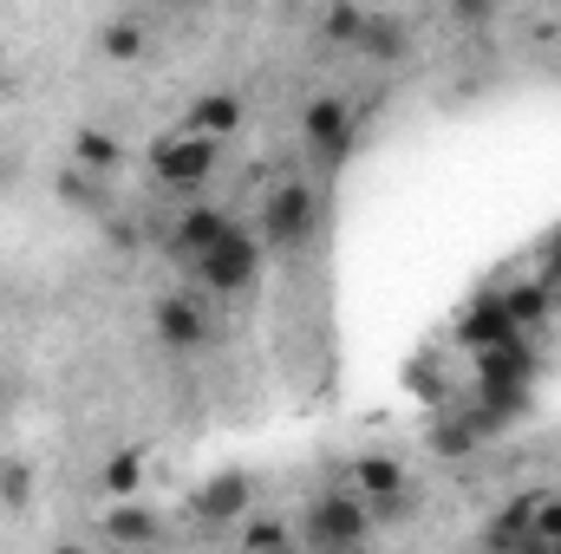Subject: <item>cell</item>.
<instances>
[{
	"instance_id": "obj_1",
	"label": "cell",
	"mask_w": 561,
	"mask_h": 554,
	"mask_svg": "<svg viewBox=\"0 0 561 554\" xmlns=\"http://www.w3.org/2000/svg\"><path fill=\"white\" fill-rule=\"evenodd\" d=\"M300 529H307V549L313 554H359V542L373 535V509L359 496H346V489H327V496L307 503Z\"/></svg>"
},
{
	"instance_id": "obj_2",
	"label": "cell",
	"mask_w": 561,
	"mask_h": 554,
	"mask_svg": "<svg viewBox=\"0 0 561 554\" xmlns=\"http://www.w3.org/2000/svg\"><path fill=\"white\" fill-rule=\"evenodd\" d=\"M190 275H196V287H203V293H222V300H229V293H249V287H255V275H262V242L236 222V229L222 235V249H216V255H203Z\"/></svg>"
},
{
	"instance_id": "obj_3",
	"label": "cell",
	"mask_w": 561,
	"mask_h": 554,
	"mask_svg": "<svg viewBox=\"0 0 561 554\" xmlns=\"http://www.w3.org/2000/svg\"><path fill=\"white\" fill-rule=\"evenodd\" d=\"M313 222H320L313 189H307V183H280L275 196H268V209H262V242L280 249V255H294V249L313 235Z\"/></svg>"
},
{
	"instance_id": "obj_4",
	"label": "cell",
	"mask_w": 561,
	"mask_h": 554,
	"mask_svg": "<svg viewBox=\"0 0 561 554\" xmlns=\"http://www.w3.org/2000/svg\"><path fill=\"white\" fill-rule=\"evenodd\" d=\"M300 143L320 170H333L346 150H353V105L346 99H313L307 118H300Z\"/></svg>"
},
{
	"instance_id": "obj_5",
	"label": "cell",
	"mask_w": 561,
	"mask_h": 554,
	"mask_svg": "<svg viewBox=\"0 0 561 554\" xmlns=\"http://www.w3.org/2000/svg\"><path fill=\"white\" fill-rule=\"evenodd\" d=\"M216 157H222V143L183 131V138H163L150 150V170H157V183H170V189H196V183L216 170Z\"/></svg>"
},
{
	"instance_id": "obj_6",
	"label": "cell",
	"mask_w": 561,
	"mask_h": 554,
	"mask_svg": "<svg viewBox=\"0 0 561 554\" xmlns=\"http://www.w3.org/2000/svg\"><path fill=\"white\" fill-rule=\"evenodd\" d=\"M236 229V216L229 209H209V203H196V209H176V229H170V255L183 262V268H196L203 255H216L222 249V235Z\"/></svg>"
},
{
	"instance_id": "obj_7",
	"label": "cell",
	"mask_w": 561,
	"mask_h": 554,
	"mask_svg": "<svg viewBox=\"0 0 561 554\" xmlns=\"http://www.w3.org/2000/svg\"><path fill=\"white\" fill-rule=\"evenodd\" d=\"M157 333H163V346L196 353L209 339V307L190 300V293H170V300H157Z\"/></svg>"
},
{
	"instance_id": "obj_8",
	"label": "cell",
	"mask_w": 561,
	"mask_h": 554,
	"mask_svg": "<svg viewBox=\"0 0 561 554\" xmlns=\"http://www.w3.org/2000/svg\"><path fill=\"white\" fill-rule=\"evenodd\" d=\"M457 339H463L470 353H496V346H516V326H510V313H503V293L477 300V307L457 320Z\"/></svg>"
},
{
	"instance_id": "obj_9",
	"label": "cell",
	"mask_w": 561,
	"mask_h": 554,
	"mask_svg": "<svg viewBox=\"0 0 561 554\" xmlns=\"http://www.w3.org/2000/svg\"><path fill=\"white\" fill-rule=\"evenodd\" d=\"M236 125H242V99H236V92H209V99H196V112H190V131L209 138V143H222Z\"/></svg>"
},
{
	"instance_id": "obj_10",
	"label": "cell",
	"mask_w": 561,
	"mask_h": 554,
	"mask_svg": "<svg viewBox=\"0 0 561 554\" xmlns=\"http://www.w3.org/2000/svg\"><path fill=\"white\" fill-rule=\"evenodd\" d=\"M549 307H556V287H542V280H523V287H510V293H503V313H510L516 339H523L529 326H542V320H549Z\"/></svg>"
},
{
	"instance_id": "obj_11",
	"label": "cell",
	"mask_w": 561,
	"mask_h": 554,
	"mask_svg": "<svg viewBox=\"0 0 561 554\" xmlns=\"http://www.w3.org/2000/svg\"><path fill=\"white\" fill-rule=\"evenodd\" d=\"M242 509H249V476H216L196 496V522H236Z\"/></svg>"
},
{
	"instance_id": "obj_12",
	"label": "cell",
	"mask_w": 561,
	"mask_h": 554,
	"mask_svg": "<svg viewBox=\"0 0 561 554\" xmlns=\"http://www.w3.org/2000/svg\"><path fill=\"white\" fill-rule=\"evenodd\" d=\"M125 163V143L105 138V131H79L72 138V170H85V176H112Z\"/></svg>"
},
{
	"instance_id": "obj_13",
	"label": "cell",
	"mask_w": 561,
	"mask_h": 554,
	"mask_svg": "<svg viewBox=\"0 0 561 554\" xmlns=\"http://www.w3.org/2000/svg\"><path fill=\"white\" fill-rule=\"evenodd\" d=\"M105 529H112V542H118L125 554L157 542V516H150V509H138V503H118V509L105 516Z\"/></svg>"
},
{
	"instance_id": "obj_14",
	"label": "cell",
	"mask_w": 561,
	"mask_h": 554,
	"mask_svg": "<svg viewBox=\"0 0 561 554\" xmlns=\"http://www.w3.org/2000/svg\"><path fill=\"white\" fill-rule=\"evenodd\" d=\"M99 53H105V59H138L144 53V20H112V26L99 33Z\"/></svg>"
},
{
	"instance_id": "obj_15",
	"label": "cell",
	"mask_w": 561,
	"mask_h": 554,
	"mask_svg": "<svg viewBox=\"0 0 561 554\" xmlns=\"http://www.w3.org/2000/svg\"><path fill=\"white\" fill-rule=\"evenodd\" d=\"M366 20H373V13H359V7H333V13L320 20V33H327L333 46H359V33H366Z\"/></svg>"
},
{
	"instance_id": "obj_16",
	"label": "cell",
	"mask_w": 561,
	"mask_h": 554,
	"mask_svg": "<svg viewBox=\"0 0 561 554\" xmlns=\"http://www.w3.org/2000/svg\"><path fill=\"white\" fill-rule=\"evenodd\" d=\"M242 542H249V554H280V549H294V542H287V529H280V522H268V516H255Z\"/></svg>"
},
{
	"instance_id": "obj_17",
	"label": "cell",
	"mask_w": 561,
	"mask_h": 554,
	"mask_svg": "<svg viewBox=\"0 0 561 554\" xmlns=\"http://www.w3.org/2000/svg\"><path fill=\"white\" fill-rule=\"evenodd\" d=\"M138 457H112V463H105V489H112V496H131V489H138Z\"/></svg>"
},
{
	"instance_id": "obj_18",
	"label": "cell",
	"mask_w": 561,
	"mask_h": 554,
	"mask_svg": "<svg viewBox=\"0 0 561 554\" xmlns=\"http://www.w3.org/2000/svg\"><path fill=\"white\" fill-rule=\"evenodd\" d=\"M0 496H7V503H26V470H7V476H0Z\"/></svg>"
},
{
	"instance_id": "obj_19",
	"label": "cell",
	"mask_w": 561,
	"mask_h": 554,
	"mask_svg": "<svg viewBox=\"0 0 561 554\" xmlns=\"http://www.w3.org/2000/svg\"><path fill=\"white\" fill-rule=\"evenodd\" d=\"M53 554H85V549H53Z\"/></svg>"
},
{
	"instance_id": "obj_20",
	"label": "cell",
	"mask_w": 561,
	"mask_h": 554,
	"mask_svg": "<svg viewBox=\"0 0 561 554\" xmlns=\"http://www.w3.org/2000/svg\"><path fill=\"white\" fill-rule=\"evenodd\" d=\"M280 554H307V549H280Z\"/></svg>"
},
{
	"instance_id": "obj_21",
	"label": "cell",
	"mask_w": 561,
	"mask_h": 554,
	"mask_svg": "<svg viewBox=\"0 0 561 554\" xmlns=\"http://www.w3.org/2000/svg\"><path fill=\"white\" fill-rule=\"evenodd\" d=\"M118 554H125V549H118Z\"/></svg>"
}]
</instances>
